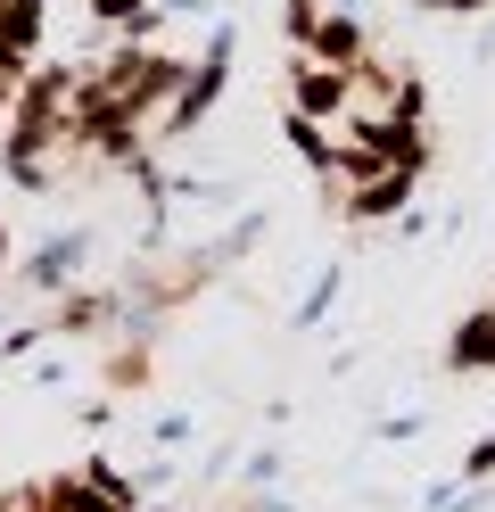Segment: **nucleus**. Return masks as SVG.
I'll return each mask as SVG.
<instances>
[{
	"mask_svg": "<svg viewBox=\"0 0 495 512\" xmlns=\"http://www.w3.org/2000/svg\"><path fill=\"white\" fill-rule=\"evenodd\" d=\"M297 116H347V75L339 67H322V58H306V67H297Z\"/></svg>",
	"mask_w": 495,
	"mask_h": 512,
	"instance_id": "nucleus-1",
	"label": "nucleus"
},
{
	"mask_svg": "<svg viewBox=\"0 0 495 512\" xmlns=\"http://www.w3.org/2000/svg\"><path fill=\"white\" fill-rule=\"evenodd\" d=\"M306 42L322 50V67H339V75H355V58H363V34L347 17H330V25H306Z\"/></svg>",
	"mask_w": 495,
	"mask_h": 512,
	"instance_id": "nucleus-2",
	"label": "nucleus"
}]
</instances>
